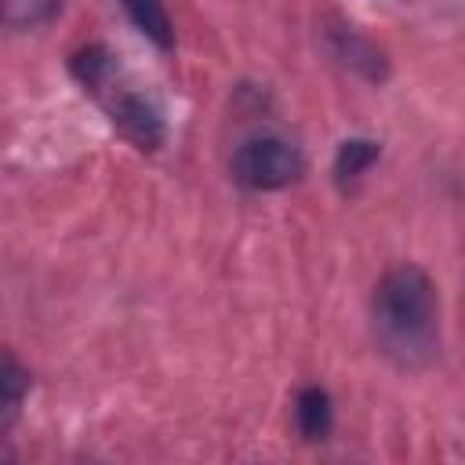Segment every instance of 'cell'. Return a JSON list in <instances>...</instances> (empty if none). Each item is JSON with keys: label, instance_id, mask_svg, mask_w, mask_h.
<instances>
[{"label": "cell", "instance_id": "1", "mask_svg": "<svg viewBox=\"0 0 465 465\" xmlns=\"http://www.w3.org/2000/svg\"><path fill=\"white\" fill-rule=\"evenodd\" d=\"M374 323L381 341L403 352V360L429 349L436 327V287L429 272L418 265L389 269L374 291Z\"/></svg>", "mask_w": 465, "mask_h": 465}, {"label": "cell", "instance_id": "2", "mask_svg": "<svg viewBox=\"0 0 465 465\" xmlns=\"http://www.w3.org/2000/svg\"><path fill=\"white\" fill-rule=\"evenodd\" d=\"M73 76L109 109V120L120 127L124 138H131L145 153H153V149L163 145L167 127H163L160 109L142 91H134L131 84H124L120 62L113 58V51H105L102 44H91V47L76 51L73 54Z\"/></svg>", "mask_w": 465, "mask_h": 465}, {"label": "cell", "instance_id": "3", "mask_svg": "<svg viewBox=\"0 0 465 465\" xmlns=\"http://www.w3.org/2000/svg\"><path fill=\"white\" fill-rule=\"evenodd\" d=\"M302 174H305L302 149L280 134L247 138L232 156V178L247 189H258V193L283 189V185L298 182Z\"/></svg>", "mask_w": 465, "mask_h": 465}, {"label": "cell", "instance_id": "4", "mask_svg": "<svg viewBox=\"0 0 465 465\" xmlns=\"http://www.w3.org/2000/svg\"><path fill=\"white\" fill-rule=\"evenodd\" d=\"M331 47H334V54L345 62V65H352L356 73H363L367 80H385V73H389V62H385V54L367 40V36H360L356 29H334L331 33Z\"/></svg>", "mask_w": 465, "mask_h": 465}, {"label": "cell", "instance_id": "5", "mask_svg": "<svg viewBox=\"0 0 465 465\" xmlns=\"http://www.w3.org/2000/svg\"><path fill=\"white\" fill-rule=\"evenodd\" d=\"M294 421L305 440H327V432L334 425V407H331L327 389H320V385L302 389L294 400Z\"/></svg>", "mask_w": 465, "mask_h": 465}, {"label": "cell", "instance_id": "6", "mask_svg": "<svg viewBox=\"0 0 465 465\" xmlns=\"http://www.w3.org/2000/svg\"><path fill=\"white\" fill-rule=\"evenodd\" d=\"M124 11L131 15V22L156 44V47H171L174 44V29H171V18H167V7L163 0H124Z\"/></svg>", "mask_w": 465, "mask_h": 465}, {"label": "cell", "instance_id": "7", "mask_svg": "<svg viewBox=\"0 0 465 465\" xmlns=\"http://www.w3.org/2000/svg\"><path fill=\"white\" fill-rule=\"evenodd\" d=\"M0 392H4V400H0V407H4L0 429L7 432V429L15 425V418H18V407H22L25 392H29V371H25L11 352H4V367H0Z\"/></svg>", "mask_w": 465, "mask_h": 465}, {"label": "cell", "instance_id": "8", "mask_svg": "<svg viewBox=\"0 0 465 465\" xmlns=\"http://www.w3.org/2000/svg\"><path fill=\"white\" fill-rule=\"evenodd\" d=\"M378 160V142H367V138H349L341 142L338 156H334V178L345 185V182H356L371 171V163Z\"/></svg>", "mask_w": 465, "mask_h": 465}, {"label": "cell", "instance_id": "9", "mask_svg": "<svg viewBox=\"0 0 465 465\" xmlns=\"http://www.w3.org/2000/svg\"><path fill=\"white\" fill-rule=\"evenodd\" d=\"M62 0H4V22L11 29H36L58 15Z\"/></svg>", "mask_w": 465, "mask_h": 465}]
</instances>
